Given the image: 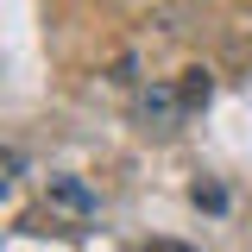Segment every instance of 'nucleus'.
<instances>
[{"instance_id": "obj_1", "label": "nucleus", "mask_w": 252, "mask_h": 252, "mask_svg": "<svg viewBox=\"0 0 252 252\" xmlns=\"http://www.w3.org/2000/svg\"><path fill=\"white\" fill-rule=\"evenodd\" d=\"M44 195H51V208H63V215H76V220H94V215H101V195H94L82 177H69V170H57V177L44 183Z\"/></svg>"}, {"instance_id": "obj_2", "label": "nucleus", "mask_w": 252, "mask_h": 252, "mask_svg": "<svg viewBox=\"0 0 252 252\" xmlns=\"http://www.w3.org/2000/svg\"><path fill=\"white\" fill-rule=\"evenodd\" d=\"M177 107H183V94H170L164 82H158V89H145V120H170Z\"/></svg>"}, {"instance_id": "obj_3", "label": "nucleus", "mask_w": 252, "mask_h": 252, "mask_svg": "<svg viewBox=\"0 0 252 252\" xmlns=\"http://www.w3.org/2000/svg\"><path fill=\"white\" fill-rule=\"evenodd\" d=\"M208 94H215V76L208 69H183V107H202Z\"/></svg>"}, {"instance_id": "obj_4", "label": "nucleus", "mask_w": 252, "mask_h": 252, "mask_svg": "<svg viewBox=\"0 0 252 252\" xmlns=\"http://www.w3.org/2000/svg\"><path fill=\"white\" fill-rule=\"evenodd\" d=\"M139 252H195V246H177V240H152V246H139Z\"/></svg>"}]
</instances>
